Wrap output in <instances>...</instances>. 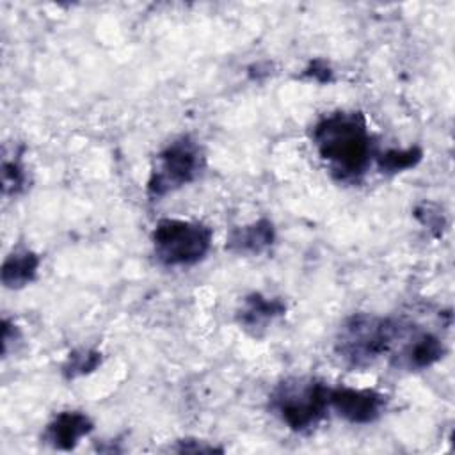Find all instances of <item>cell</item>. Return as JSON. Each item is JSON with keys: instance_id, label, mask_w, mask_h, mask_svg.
I'll list each match as a JSON object with an SVG mask.
<instances>
[{"instance_id": "obj_1", "label": "cell", "mask_w": 455, "mask_h": 455, "mask_svg": "<svg viewBox=\"0 0 455 455\" xmlns=\"http://www.w3.org/2000/svg\"><path fill=\"white\" fill-rule=\"evenodd\" d=\"M311 140L341 181H357L371 164L373 139L361 112L338 110L322 117L313 128Z\"/></svg>"}, {"instance_id": "obj_2", "label": "cell", "mask_w": 455, "mask_h": 455, "mask_svg": "<svg viewBox=\"0 0 455 455\" xmlns=\"http://www.w3.org/2000/svg\"><path fill=\"white\" fill-rule=\"evenodd\" d=\"M403 332L405 327L395 318L357 313L339 325L334 352L348 368H366L389 352Z\"/></svg>"}, {"instance_id": "obj_3", "label": "cell", "mask_w": 455, "mask_h": 455, "mask_svg": "<svg viewBox=\"0 0 455 455\" xmlns=\"http://www.w3.org/2000/svg\"><path fill=\"white\" fill-rule=\"evenodd\" d=\"M329 389L316 379H288L270 395V409L290 430L307 432L325 416L329 409Z\"/></svg>"}, {"instance_id": "obj_4", "label": "cell", "mask_w": 455, "mask_h": 455, "mask_svg": "<svg viewBox=\"0 0 455 455\" xmlns=\"http://www.w3.org/2000/svg\"><path fill=\"white\" fill-rule=\"evenodd\" d=\"M212 236V229L201 222L162 219L151 233V242L160 263L167 267H187L196 265L208 254Z\"/></svg>"}, {"instance_id": "obj_5", "label": "cell", "mask_w": 455, "mask_h": 455, "mask_svg": "<svg viewBox=\"0 0 455 455\" xmlns=\"http://www.w3.org/2000/svg\"><path fill=\"white\" fill-rule=\"evenodd\" d=\"M203 164V151L190 135L174 139L155 158L146 187L148 196L151 199H160L169 192L188 185L199 176Z\"/></svg>"}, {"instance_id": "obj_6", "label": "cell", "mask_w": 455, "mask_h": 455, "mask_svg": "<svg viewBox=\"0 0 455 455\" xmlns=\"http://www.w3.org/2000/svg\"><path fill=\"white\" fill-rule=\"evenodd\" d=\"M386 400L375 389H357L338 386L329 389V407L350 423L366 425L380 418Z\"/></svg>"}, {"instance_id": "obj_7", "label": "cell", "mask_w": 455, "mask_h": 455, "mask_svg": "<svg viewBox=\"0 0 455 455\" xmlns=\"http://www.w3.org/2000/svg\"><path fill=\"white\" fill-rule=\"evenodd\" d=\"M284 311H286V306L281 299L265 297L254 291L243 299V304L236 313V320L245 332L258 338L268 329V325L277 316L284 315Z\"/></svg>"}, {"instance_id": "obj_8", "label": "cell", "mask_w": 455, "mask_h": 455, "mask_svg": "<svg viewBox=\"0 0 455 455\" xmlns=\"http://www.w3.org/2000/svg\"><path fill=\"white\" fill-rule=\"evenodd\" d=\"M92 430V421L80 411L59 412L44 428L43 441L55 450H73Z\"/></svg>"}, {"instance_id": "obj_9", "label": "cell", "mask_w": 455, "mask_h": 455, "mask_svg": "<svg viewBox=\"0 0 455 455\" xmlns=\"http://www.w3.org/2000/svg\"><path fill=\"white\" fill-rule=\"evenodd\" d=\"M444 355L443 339L432 332H416L409 338L398 354L395 364L403 370H427Z\"/></svg>"}, {"instance_id": "obj_10", "label": "cell", "mask_w": 455, "mask_h": 455, "mask_svg": "<svg viewBox=\"0 0 455 455\" xmlns=\"http://www.w3.org/2000/svg\"><path fill=\"white\" fill-rule=\"evenodd\" d=\"M275 240L274 224L268 219H259L252 224L233 228L228 235L226 249L236 254H261Z\"/></svg>"}, {"instance_id": "obj_11", "label": "cell", "mask_w": 455, "mask_h": 455, "mask_svg": "<svg viewBox=\"0 0 455 455\" xmlns=\"http://www.w3.org/2000/svg\"><path fill=\"white\" fill-rule=\"evenodd\" d=\"M39 268V256L28 249L14 251L4 259L2 284L11 290H18L34 281Z\"/></svg>"}, {"instance_id": "obj_12", "label": "cell", "mask_w": 455, "mask_h": 455, "mask_svg": "<svg viewBox=\"0 0 455 455\" xmlns=\"http://www.w3.org/2000/svg\"><path fill=\"white\" fill-rule=\"evenodd\" d=\"M423 158V149L411 146L407 149H387L377 156L379 171L384 174H395L416 167Z\"/></svg>"}, {"instance_id": "obj_13", "label": "cell", "mask_w": 455, "mask_h": 455, "mask_svg": "<svg viewBox=\"0 0 455 455\" xmlns=\"http://www.w3.org/2000/svg\"><path fill=\"white\" fill-rule=\"evenodd\" d=\"M101 363V354L92 348L73 350L62 364V373L68 380L94 371Z\"/></svg>"}, {"instance_id": "obj_14", "label": "cell", "mask_w": 455, "mask_h": 455, "mask_svg": "<svg viewBox=\"0 0 455 455\" xmlns=\"http://www.w3.org/2000/svg\"><path fill=\"white\" fill-rule=\"evenodd\" d=\"M27 174L20 160H5L2 165V187L4 194L16 196L25 188Z\"/></svg>"}, {"instance_id": "obj_15", "label": "cell", "mask_w": 455, "mask_h": 455, "mask_svg": "<svg viewBox=\"0 0 455 455\" xmlns=\"http://www.w3.org/2000/svg\"><path fill=\"white\" fill-rule=\"evenodd\" d=\"M416 217L425 224L428 226L430 229H439L444 222H443V215L437 213V212H432V204H421L418 210H416Z\"/></svg>"}, {"instance_id": "obj_16", "label": "cell", "mask_w": 455, "mask_h": 455, "mask_svg": "<svg viewBox=\"0 0 455 455\" xmlns=\"http://www.w3.org/2000/svg\"><path fill=\"white\" fill-rule=\"evenodd\" d=\"M304 75L306 76H309V78H313V80H316V82H322V84H325V82H331V76H332V71H331V68L325 64V60H313L311 64H309V68L304 71Z\"/></svg>"}]
</instances>
